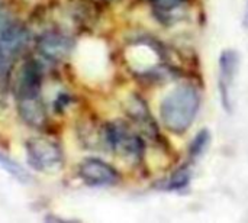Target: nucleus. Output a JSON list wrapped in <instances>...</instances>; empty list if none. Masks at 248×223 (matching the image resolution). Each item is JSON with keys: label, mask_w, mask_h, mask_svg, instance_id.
<instances>
[{"label": "nucleus", "mask_w": 248, "mask_h": 223, "mask_svg": "<svg viewBox=\"0 0 248 223\" xmlns=\"http://www.w3.org/2000/svg\"><path fill=\"white\" fill-rule=\"evenodd\" d=\"M201 106V96L193 86L185 84L174 89L161 103L160 107V118L164 126L171 131L173 134H183L186 132Z\"/></svg>", "instance_id": "obj_1"}, {"label": "nucleus", "mask_w": 248, "mask_h": 223, "mask_svg": "<svg viewBox=\"0 0 248 223\" xmlns=\"http://www.w3.org/2000/svg\"><path fill=\"white\" fill-rule=\"evenodd\" d=\"M28 39L26 29L12 20L0 26V87L6 83L12 62L26 46Z\"/></svg>", "instance_id": "obj_2"}, {"label": "nucleus", "mask_w": 248, "mask_h": 223, "mask_svg": "<svg viewBox=\"0 0 248 223\" xmlns=\"http://www.w3.org/2000/svg\"><path fill=\"white\" fill-rule=\"evenodd\" d=\"M28 164L39 173H54L62 164L60 147L46 138H32L26 144Z\"/></svg>", "instance_id": "obj_3"}, {"label": "nucleus", "mask_w": 248, "mask_h": 223, "mask_svg": "<svg viewBox=\"0 0 248 223\" xmlns=\"http://www.w3.org/2000/svg\"><path fill=\"white\" fill-rule=\"evenodd\" d=\"M103 139L109 148L126 158L137 160L142 155L144 144L141 138L121 123L108 125L103 131Z\"/></svg>", "instance_id": "obj_4"}, {"label": "nucleus", "mask_w": 248, "mask_h": 223, "mask_svg": "<svg viewBox=\"0 0 248 223\" xmlns=\"http://www.w3.org/2000/svg\"><path fill=\"white\" fill-rule=\"evenodd\" d=\"M238 54L232 49H227L219 57V74L218 89L221 94V103L225 110L231 112L234 106V81L238 71Z\"/></svg>", "instance_id": "obj_5"}, {"label": "nucleus", "mask_w": 248, "mask_h": 223, "mask_svg": "<svg viewBox=\"0 0 248 223\" xmlns=\"http://www.w3.org/2000/svg\"><path fill=\"white\" fill-rule=\"evenodd\" d=\"M78 176L87 186H92V187L113 186L119 178L113 167H110L109 164L97 158L84 160L78 168Z\"/></svg>", "instance_id": "obj_6"}, {"label": "nucleus", "mask_w": 248, "mask_h": 223, "mask_svg": "<svg viewBox=\"0 0 248 223\" xmlns=\"http://www.w3.org/2000/svg\"><path fill=\"white\" fill-rule=\"evenodd\" d=\"M17 106L20 118L31 126L39 128L46 120L45 104L41 99V91L17 93Z\"/></svg>", "instance_id": "obj_7"}, {"label": "nucleus", "mask_w": 248, "mask_h": 223, "mask_svg": "<svg viewBox=\"0 0 248 223\" xmlns=\"http://www.w3.org/2000/svg\"><path fill=\"white\" fill-rule=\"evenodd\" d=\"M73 49V41L70 36L61 32H46L38 41V51L41 55L51 61H62Z\"/></svg>", "instance_id": "obj_8"}, {"label": "nucleus", "mask_w": 248, "mask_h": 223, "mask_svg": "<svg viewBox=\"0 0 248 223\" xmlns=\"http://www.w3.org/2000/svg\"><path fill=\"white\" fill-rule=\"evenodd\" d=\"M0 167H1L6 173H9L13 178L19 180V181H22V183H26V181L29 180L28 171H26L22 165H19L16 161H13L12 158L6 157L3 152H0Z\"/></svg>", "instance_id": "obj_9"}, {"label": "nucleus", "mask_w": 248, "mask_h": 223, "mask_svg": "<svg viewBox=\"0 0 248 223\" xmlns=\"http://www.w3.org/2000/svg\"><path fill=\"white\" fill-rule=\"evenodd\" d=\"M209 142H211V135H209V132H208L206 129L201 131V132L195 136V139L192 141V144H190V148H189V155H190V158H192V160L199 158V157L206 151Z\"/></svg>", "instance_id": "obj_10"}, {"label": "nucleus", "mask_w": 248, "mask_h": 223, "mask_svg": "<svg viewBox=\"0 0 248 223\" xmlns=\"http://www.w3.org/2000/svg\"><path fill=\"white\" fill-rule=\"evenodd\" d=\"M187 183H189V173L185 170H180L170 177L169 183L166 184V190H180L186 187Z\"/></svg>", "instance_id": "obj_11"}, {"label": "nucleus", "mask_w": 248, "mask_h": 223, "mask_svg": "<svg viewBox=\"0 0 248 223\" xmlns=\"http://www.w3.org/2000/svg\"><path fill=\"white\" fill-rule=\"evenodd\" d=\"M157 10L160 12H164V13H169V12H173L176 9H179L180 6H183V3L186 0H150Z\"/></svg>", "instance_id": "obj_12"}, {"label": "nucleus", "mask_w": 248, "mask_h": 223, "mask_svg": "<svg viewBox=\"0 0 248 223\" xmlns=\"http://www.w3.org/2000/svg\"><path fill=\"white\" fill-rule=\"evenodd\" d=\"M244 25L248 28V6H247V12H246V17H244Z\"/></svg>", "instance_id": "obj_13"}]
</instances>
